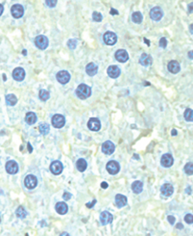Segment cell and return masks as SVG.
<instances>
[{"mask_svg": "<svg viewBox=\"0 0 193 236\" xmlns=\"http://www.w3.org/2000/svg\"><path fill=\"white\" fill-rule=\"evenodd\" d=\"M13 77L16 81H22L25 77V71L22 67H16L13 71Z\"/></svg>", "mask_w": 193, "mask_h": 236, "instance_id": "cell-17", "label": "cell"}, {"mask_svg": "<svg viewBox=\"0 0 193 236\" xmlns=\"http://www.w3.org/2000/svg\"><path fill=\"white\" fill-rule=\"evenodd\" d=\"M184 173L187 174H188V176H191V174H193V163L189 162L184 166Z\"/></svg>", "mask_w": 193, "mask_h": 236, "instance_id": "cell-34", "label": "cell"}, {"mask_svg": "<svg viewBox=\"0 0 193 236\" xmlns=\"http://www.w3.org/2000/svg\"><path fill=\"white\" fill-rule=\"evenodd\" d=\"M95 203H96V199H93V201H92L91 202H88L85 205H87L88 208H91V207L93 206V205L95 204Z\"/></svg>", "mask_w": 193, "mask_h": 236, "instance_id": "cell-42", "label": "cell"}, {"mask_svg": "<svg viewBox=\"0 0 193 236\" xmlns=\"http://www.w3.org/2000/svg\"><path fill=\"white\" fill-rule=\"evenodd\" d=\"M71 197H72V196H71V194H70V193L64 192V193H63V198L64 199H66V201H69V199H70V198H71Z\"/></svg>", "mask_w": 193, "mask_h": 236, "instance_id": "cell-40", "label": "cell"}, {"mask_svg": "<svg viewBox=\"0 0 193 236\" xmlns=\"http://www.w3.org/2000/svg\"><path fill=\"white\" fill-rule=\"evenodd\" d=\"M110 14L112 16H115V15H118V11H116V10H114L113 8H112L110 9Z\"/></svg>", "mask_w": 193, "mask_h": 236, "instance_id": "cell-43", "label": "cell"}, {"mask_svg": "<svg viewBox=\"0 0 193 236\" xmlns=\"http://www.w3.org/2000/svg\"><path fill=\"white\" fill-rule=\"evenodd\" d=\"M76 167H77V169L78 171H85V169H87V167H88V164H87V161H85V159H79L76 162Z\"/></svg>", "mask_w": 193, "mask_h": 236, "instance_id": "cell-27", "label": "cell"}, {"mask_svg": "<svg viewBox=\"0 0 193 236\" xmlns=\"http://www.w3.org/2000/svg\"><path fill=\"white\" fill-rule=\"evenodd\" d=\"M27 146H28V149H29V152H32V151H33V148H32V146H31V144H30V143H28Z\"/></svg>", "mask_w": 193, "mask_h": 236, "instance_id": "cell-48", "label": "cell"}, {"mask_svg": "<svg viewBox=\"0 0 193 236\" xmlns=\"http://www.w3.org/2000/svg\"><path fill=\"white\" fill-rule=\"evenodd\" d=\"M113 219V215L110 212H108V211H104V212H102L101 215H100V221H101V224L104 225V226L112 223Z\"/></svg>", "mask_w": 193, "mask_h": 236, "instance_id": "cell-16", "label": "cell"}, {"mask_svg": "<svg viewBox=\"0 0 193 236\" xmlns=\"http://www.w3.org/2000/svg\"><path fill=\"white\" fill-rule=\"evenodd\" d=\"M114 148L115 146L110 141H106L104 144L102 145V151L107 155H110L114 151Z\"/></svg>", "mask_w": 193, "mask_h": 236, "instance_id": "cell-14", "label": "cell"}, {"mask_svg": "<svg viewBox=\"0 0 193 236\" xmlns=\"http://www.w3.org/2000/svg\"><path fill=\"white\" fill-rule=\"evenodd\" d=\"M57 1H58V0H45L46 5L50 7V8H54L57 4Z\"/></svg>", "mask_w": 193, "mask_h": 236, "instance_id": "cell-37", "label": "cell"}, {"mask_svg": "<svg viewBox=\"0 0 193 236\" xmlns=\"http://www.w3.org/2000/svg\"><path fill=\"white\" fill-rule=\"evenodd\" d=\"M108 75L110 78H117L120 75V69L117 66H110L108 67Z\"/></svg>", "mask_w": 193, "mask_h": 236, "instance_id": "cell-19", "label": "cell"}, {"mask_svg": "<svg viewBox=\"0 0 193 236\" xmlns=\"http://www.w3.org/2000/svg\"><path fill=\"white\" fill-rule=\"evenodd\" d=\"M6 171L10 174H16L19 171V165L15 161L11 160L6 163Z\"/></svg>", "mask_w": 193, "mask_h": 236, "instance_id": "cell-10", "label": "cell"}, {"mask_svg": "<svg viewBox=\"0 0 193 236\" xmlns=\"http://www.w3.org/2000/svg\"><path fill=\"white\" fill-rule=\"evenodd\" d=\"M144 42H146V44H147L148 45H150V42H149V41H147V40H146V39H144Z\"/></svg>", "mask_w": 193, "mask_h": 236, "instance_id": "cell-53", "label": "cell"}, {"mask_svg": "<svg viewBox=\"0 0 193 236\" xmlns=\"http://www.w3.org/2000/svg\"><path fill=\"white\" fill-rule=\"evenodd\" d=\"M174 163V159H173V156L169 154V153H166V154H163L162 156V159H160V164L165 167V168H169L173 165Z\"/></svg>", "mask_w": 193, "mask_h": 236, "instance_id": "cell-11", "label": "cell"}, {"mask_svg": "<svg viewBox=\"0 0 193 236\" xmlns=\"http://www.w3.org/2000/svg\"><path fill=\"white\" fill-rule=\"evenodd\" d=\"M76 95L79 98L85 99L91 95V90L88 85L81 84L78 86V88L76 89Z\"/></svg>", "mask_w": 193, "mask_h": 236, "instance_id": "cell-1", "label": "cell"}, {"mask_svg": "<svg viewBox=\"0 0 193 236\" xmlns=\"http://www.w3.org/2000/svg\"><path fill=\"white\" fill-rule=\"evenodd\" d=\"M25 121L28 124L32 126V124H34L37 121V115L33 112H28L26 114V116H25Z\"/></svg>", "mask_w": 193, "mask_h": 236, "instance_id": "cell-26", "label": "cell"}, {"mask_svg": "<svg viewBox=\"0 0 193 236\" xmlns=\"http://www.w3.org/2000/svg\"><path fill=\"white\" fill-rule=\"evenodd\" d=\"M22 52H23V55H26L27 54V51L26 50H23Z\"/></svg>", "mask_w": 193, "mask_h": 236, "instance_id": "cell-54", "label": "cell"}, {"mask_svg": "<svg viewBox=\"0 0 193 236\" xmlns=\"http://www.w3.org/2000/svg\"><path fill=\"white\" fill-rule=\"evenodd\" d=\"M67 210H68V207H67V204L66 202H60L56 204V211L61 215H64L67 212Z\"/></svg>", "mask_w": 193, "mask_h": 236, "instance_id": "cell-22", "label": "cell"}, {"mask_svg": "<svg viewBox=\"0 0 193 236\" xmlns=\"http://www.w3.org/2000/svg\"><path fill=\"white\" fill-rule=\"evenodd\" d=\"M64 123H66V120H64V117L60 115V114H57L54 115L52 118V124L53 126L56 128H62Z\"/></svg>", "mask_w": 193, "mask_h": 236, "instance_id": "cell-7", "label": "cell"}, {"mask_svg": "<svg viewBox=\"0 0 193 236\" xmlns=\"http://www.w3.org/2000/svg\"><path fill=\"white\" fill-rule=\"evenodd\" d=\"M37 184H38V179L35 176H33V174H29V176H27L26 177H25L24 185L26 188L34 189L36 186H37Z\"/></svg>", "mask_w": 193, "mask_h": 236, "instance_id": "cell-5", "label": "cell"}, {"mask_svg": "<svg viewBox=\"0 0 193 236\" xmlns=\"http://www.w3.org/2000/svg\"><path fill=\"white\" fill-rule=\"evenodd\" d=\"M101 187L104 188V189H107V188H108V183H107V182H102V183H101Z\"/></svg>", "mask_w": 193, "mask_h": 236, "instance_id": "cell-45", "label": "cell"}, {"mask_svg": "<svg viewBox=\"0 0 193 236\" xmlns=\"http://www.w3.org/2000/svg\"><path fill=\"white\" fill-rule=\"evenodd\" d=\"M188 57H189V58H190L191 60H193V50H191V51H189V52H188Z\"/></svg>", "mask_w": 193, "mask_h": 236, "instance_id": "cell-47", "label": "cell"}, {"mask_svg": "<svg viewBox=\"0 0 193 236\" xmlns=\"http://www.w3.org/2000/svg\"><path fill=\"white\" fill-rule=\"evenodd\" d=\"M85 71H87V73L89 76H93L97 73L98 67L97 65H95L94 63H89L87 65V67H85Z\"/></svg>", "mask_w": 193, "mask_h": 236, "instance_id": "cell-20", "label": "cell"}, {"mask_svg": "<svg viewBox=\"0 0 193 236\" xmlns=\"http://www.w3.org/2000/svg\"><path fill=\"white\" fill-rule=\"evenodd\" d=\"M171 134H172V136H176L177 135V130L176 129H173L172 131H171Z\"/></svg>", "mask_w": 193, "mask_h": 236, "instance_id": "cell-50", "label": "cell"}, {"mask_svg": "<svg viewBox=\"0 0 193 236\" xmlns=\"http://www.w3.org/2000/svg\"><path fill=\"white\" fill-rule=\"evenodd\" d=\"M167 220H168V222H169V224H171V225H174L175 224V217L174 216H171V215H169L168 217H167Z\"/></svg>", "mask_w": 193, "mask_h": 236, "instance_id": "cell-41", "label": "cell"}, {"mask_svg": "<svg viewBox=\"0 0 193 236\" xmlns=\"http://www.w3.org/2000/svg\"><path fill=\"white\" fill-rule=\"evenodd\" d=\"M103 40H104L105 44L108 45H113L117 41V36L113 33V32H106L104 34V37H103Z\"/></svg>", "mask_w": 193, "mask_h": 236, "instance_id": "cell-4", "label": "cell"}, {"mask_svg": "<svg viewBox=\"0 0 193 236\" xmlns=\"http://www.w3.org/2000/svg\"><path fill=\"white\" fill-rule=\"evenodd\" d=\"M115 59L120 63H125L127 62L129 59V55L126 50L124 49H119L115 52Z\"/></svg>", "mask_w": 193, "mask_h": 236, "instance_id": "cell-15", "label": "cell"}, {"mask_svg": "<svg viewBox=\"0 0 193 236\" xmlns=\"http://www.w3.org/2000/svg\"><path fill=\"white\" fill-rule=\"evenodd\" d=\"M92 19H93V20L96 21V22H100V21L102 20V15L98 12H94L92 14Z\"/></svg>", "mask_w": 193, "mask_h": 236, "instance_id": "cell-35", "label": "cell"}, {"mask_svg": "<svg viewBox=\"0 0 193 236\" xmlns=\"http://www.w3.org/2000/svg\"><path fill=\"white\" fill-rule=\"evenodd\" d=\"M168 70L170 72H172V73H178L181 70L180 64H179L177 61H171L168 64Z\"/></svg>", "mask_w": 193, "mask_h": 236, "instance_id": "cell-23", "label": "cell"}, {"mask_svg": "<svg viewBox=\"0 0 193 236\" xmlns=\"http://www.w3.org/2000/svg\"><path fill=\"white\" fill-rule=\"evenodd\" d=\"M188 11H189V13H193V3L188 5Z\"/></svg>", "mask_w": 193, "mask_h": 236, "instance_id": "cell-44", "label": "cell"}, {"mask_svg": "<svg viewBox=\"0 0 193 236\" xmlns=\"http://www.w3.org/2000/svg\"><path fill=\"white\" fill-rule=\"evenodd\" d=\"M184 221H185V223H187V224H193V215H191V214L185 215Z\"/></svg>", "mask_w": 193, "mask_h": 236, "instance_id": "cell-38", "label": "cell"}, {"mask_svg": "<svg viewBox=\"0 0 193 236\" xmlns=\"http://www.w3.org/2000/svg\"><path fill=\"white\" fill-rule=\"evenodd\" d=\"M176 227L178 228V230H183V228H184V226H183V225H182V224H178L177 226H176Z\"/></svg>", "mask_w": 193, "mask_h": 236, "instance_id": "cell-46", "label": "cell"}, {"mask_svg": "<svg viewBox=\"0 0 193 236\" xmlns=\"http://www.w3.org/2000/svg\"><path fill=\"white\" fill-rule=\"evenodd\" d=\"M38 129H40V132L42 135H46V134H48L50 127L47 123H41V126H38Z\"/></svg>", "mask_w": 193, "mask_h": 236, "instance_id": "cell-32", "label": "cell"}, {"mask_svg": "<svg viewBox=\"0 0 193 236\" xmlns=\"http://www.w3.org/2000/svg\"><path fill=\"white\" fill-rule=\"evenodd\" d=\"M142 188H143V183H142L141 181L137 180L132 184V190H133L135 194H139V193H141Z\"/></svg>", "mask_w": 193, "mask_h": 236, "instance_id": "cell-25", "label": "cell"}, {"mask_svg": "<svg viewBox=\"0 0 193 236\" xmlns=\"http://www.w3.org/2000/svg\"><path fill=\"white\" fill-rule=\"evenodd\" d=\"M152 62H153L152 57L148 54H146V53H143V54L140 56V58H139V63H140L142 66H145V67L150 66V65H152Z\"/></svg>", "mask_w": 193, "mask_h": 236, "instance_id": "cell-21", "label": "cell"}, {"mask_svg": "<svg viewBox=\"0 0 193 236\" xmlns=\"http://www.w3.org/2000/svg\"><path fill=\"white\" fill-rule=\"evenodd\" d=\"M174 192V188L173 186L169 184V183H165L162 186V188H160V193H162V196H165V197H170L171 195L173 194Z\"/></svg>", "mask_w": 193, "mask_h": 236, "instance_id": "cell-18", "label": "cell"}, {"mask_svg": "<svg viewBox=\"0 0 193 236\" xmlns=\"http://www.w3.org/2000/svg\"><path fill=\"white\" fill-rule=\"evenodd\" d=\"M35 44L40 49H45L48 46V39L45 36H37L35 39Z\"/></svg>", "mask_w": 193, "mask_h": 236, "instance_id": "cell-2", "label": "cell"}, {"mask_svg": "<svg viewBox=\"0 0 193 236\" xmlns=\"http://www.w3.org/2000/svg\"><path fill=\"white\" fill-rule=\"evenodd\" d=\"M3 11H4V8H3V6L0 4V16H1L2 14H3Z\"/></svg>", "mask_w": 193, "mask_h": 236, "instance_id": "cell-49", "label": "cell"}, {"mask_svg": "<svg viewBox=\"0 0 193 236\" xmlns=\"http://www.w3.org/2000/svg\"><path fill=\"white\" fill-rule=\"evenodd\" d=\"M115 203L118 207H123L127 203V198L123 195L118 194L115 196Z\"/></svg>", "mask_w": 193, "mask_h": 236, "instance_id": "cell-24", "label": "cell"}, {"mask_svg": "<svg viewBox=\"0 0 193 236\" xmlns=\"http://www.w3.org/2000/svg\"><path fill=\"white\" fill-rule=\"evenodd\" d=\"M6 102H7V104L10 105V106L16 105V102H17L16 96L15 95H13V94L8 95L6 96Z\"/></svg>", "mask_w": 193, "mask_h": 236, "instance_id": "cell-28", "label": "cell"}, {"mask_svg": "<svg viewBox=\"0 0 193 236\" xmlns=\"http://www.w3.org/2000/svg\"><path fill=\"white\" fill-rule=\"evenodd\" d=\"M38 96H40V98L41 99L42 101H46L49 98L50 95H49V92H47L46 90H41Z\"/></svg>", "mask_w": 193, "mask_h": 236, "instance_id": "cell-33", "label": "cell"}, {"mask_svg": "<svg viewBox=\"0 0 193 236\" xmlns=\"http://www.w3.org/2000/svg\"><path fill=\"white\" fill-rule=\"evenodd\" d=\"M189 30H190V33L193 34V24H192V25H190V28H189Z\"/></svg>", "mask_w": 193, "mask_h": 236, "instance_id": "cell-52", "label": "cell"}, {"mask_svg": "<svg viewBox=\"0 0 193 236\" xmlns=\"http://www.w3.org/2000/svg\"><path fill=\"white\" fill-rule=\"evenodd\" d=\"M77 40H75V39H72V40H70V41H68V46H69V48H71V49H74L75 47H76L77 46Z\"/></svg>", "mask_w": 193, "mask_h": 236, "instance_id": "cell-36", "label": "cell"}, {"mask_svg": "<svg viewBox=\"0 0 193 236\" xmlns=\"http://www.w3.org/2000/svg\"><path fill=\"white\" fill-rule=\"evenodd\" d=\"M107 171H108V173L110 174H118V171H120V166H119V164L116 162V161H110V162H108V164H107Z\"/></svg>", "mask_w": 193, "mask_h": 236, "instance_id": "cell-3", "label": "cell"}, {"mask_svg": "<svg viewBox=\"0 0 193 236\" xmlns=\"http://www.w3.org/2000/svg\"><path fill=\"white\" fill-rule=\"evenodd\" d=\"M162 16H163V13L160 7H155V8H153L151 11H150V17L155 21L160 20Z\"/></svg>", "mask_w": 193, "mask_h": 236, "instance_id": "cell-9", "label": "cell"}, {"mask_svg": "<svg viewBox=\"0 0 193 236\" xmlns=\"http://www.w3.org/2000/svg\"><path fill=\"white\" fill-rule=\"evenodd\" d=\"M57 80L61 84H66L70 80V74L66 70H61L57 73Z\"/></svg>", "mask_w": 193, "mask_h": 236, "instance_id": "cell-8", "label": "cell"}, {"mask_svg": "<svg viewBox=\"0 0 193 236\" xmlns=\"http://www.w3.org/2000/svg\"><path fill=\"white\" fill-rule=\"evenodd\" d=\"M88 127L91 131H98L100 129V127H101L100 121L98 119H96V118H91V119H89L88 123Z\"/></svg>", "mask_w": 193, "mask_h": 236, "instance_id": "cell-12", "label": "cell"}, {"mask_svg": "<svg viewBox=\"0 0 193 236\" xmlns=\"http://www.w3.org/2000/svg\"><path fill=\"white\" fill-rule=\"evenodd\" d=\"M11 13H12V16L15 17V19H20L24 14V9L21 5L15 4L11 8Z\"/></svg>", "mask_w": 193, "mask_h": 236, "instance_id": "cell-6", "label": "cell"}, {"mask_svg": "<svg viewBox=\"0 0 193 236\" xmlns=\"http://www.w3.org/2000/svg\"><path fill=\"white\" fill-rule=\"evenodd\" d=\"M184 119L187 121H193V110L187 108L184 111Z\"/></svg>", "mask_w": 193, "mask_h": 236, "instance_id": "cell-31", "label": "cell"}, {"mask_svg": "<svg viewBox=\"0 0 193 236\" xmlns=\"http://www.w3.org/2000/svg\"><path fill=\"white\" fill-rule=\"evenodd\" d=\"M61 236H70V235L67 233V232H63V233L61 234Z\"/></svg>", "mask_w": 193, "mask_h": 236, "instance_id": "cell-51", "label": "cell"}, {"mask_svg": "<svg viewBox=\"0 0 193 236\" xmlns=\"http://www.w3.org/2000/svg\"><path fill=\"white\" fill-rule=\"evenodd\" d=\"M132 19L135 23H140L142 21V15L141 13L139 12H135L132 15Z\"/></svg>", "mask_w": 193, "mask_h": 236, "instance_id": "cell-30", "label": "cell"}, {"mask_svg": "<svg viewBox=\"0 0 193 236\" xmlns=\"http://www.w3.org/2000/svg\"><path fill=\"white\" fill-rule=\"evenodd\" d=\"M63 164L60 162V161H54V162L51 163V165H50V170L56 176H58L63 171Z\"/></svg>", "mask_w": 193, "mask_h": 236, "instance_id": "cell-13", "label": "cell"}, {"mask_svg": "<svg viewBox=\"0 0 193 236\" xmlns=\"http://www.w3.org/2000/svg\"><path fill=\"white\" fill-rule=\"evenodd\" d=\"M166 45H167L166 39L165 38H162V39H160V47H162V48H165Z\"/></svg>", "mask_w": 193, "mask_h": 236, "instance_id": "cell-39", "label": "cell"}, {"mask_svg": "<svg viewBox=\"0 0 193 236\" xmlns=\"http://www.w3.org/2000/svg\"><path fill=\"white\" fill-rule=\"evenodd\" d=\"M16 216H17V217H19V218H21V219H24V218L27 216L26 210H25L22 206H19V208L16 209Z\"/></svg>", "mask_w": 193, "mask_h": 236, "instance_id": "cell-29", "label": "cell"}, {"mask_svg": "<svg viewBox=\"0 0 193 236\" xmlns=\"http://www.w3.org/2000/svg\"><path fill=\"white\" fill-rule=\"evenodd\" d=\"M0 222H1V218H0Z\"/></svg>", "mask_w": 193, "mask_h": 236, "instance_id": "cell-55", "label": "cell"}]
</instances>
